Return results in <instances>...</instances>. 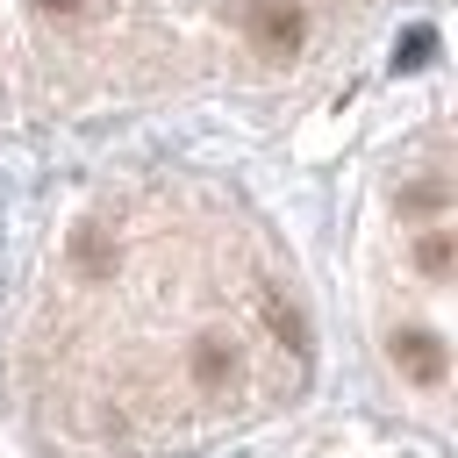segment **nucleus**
Listing matches in <instances>:
<instances>
[{"label": "nucleus", "mask_w": 458, "mask_h": 458, "mask_svg": "<svg viewBox=\"0 0 458 458\" xmlns=\"http://www.w3.org/2000/svg\"><path fill=\"white\" fill-rule=\"evenodd\" d=\"M243 36H250L258 57H293L301 36H308V14H301L293 0H258V7L243 14Z\"/></svg>", "instance_id": "f257e3e1"}, {"label": "nucleus", "mask_w": 458, "mask_h": 458, "mask_svg": "<svg viewBox=\"0 0 458 458\" xmlns=\"http://www.w3.org/2000/svg\"><path fill=\"white\" fill-rule=\"evenodd\" d=\"M236 344L229 336H193V351H186V379H193V394H229L236 386Z\"/></svg>", "instance_id": "f03ea898"}, {"label": "nucleus", "mask_w": 458, "mask_h": 458, "mask_svg": "<svg viewBox=\"0 0 458 458\" xmlns=\"http://www.w3.org/2000/svg\"><path fill=\"white\" fill-rule=\"evenodd\" d=\"M394 365H401L415 386H444V372H451V358H444V344H437L429 329H401V336H394Z\"/></svg>", "instance_id": "7ed1b4c3"}, {"label": "nucleus", "mask_w": 458, "mask_h": 458, "mask_svg": "<svg viewBox=\"0 0 458 458\" xmlns=\"http://www.w3.org/2000/svg\"><path fill=\"white\" fill-rule=\"evenodd\" d=\"M258 315H265V329H272L286 351H308V315H301L279 286H265V293H258Z\"/></svg>", "instance_id": "20e7f679"}, {"label": "nucleus", "mask_w": 458, "mask_h": 458, "mask_svg": "<svg viewBox=\"0 0 458 458\" xmlns=\"http://www.w3.org/2000/svg\"><path fill=\"white\" fill-rule=\"evenodd\" d=\"M451 265H458L451 229H422V236H415V272H422V279H451Z\"/></svg>", "instance_id": "39448f33"}, {"label": "nucleus", "mask_w": 458, "mask_h": 458, "mask_svg": "<svg viewBox=\"0 0 458 458\" xmlns=\"http://www.w3.org/2000/svg\"><path fill=\"white\" fill-rule=\"evenodd\" d=\"M429 50H437V29H408V36H401V50H394V64H401V72H415V64H429Z\"/></svg>", "instance_id": "423d86ee"}, {"label": "nucleus", "mask_w": 458, "mask_h": 458, "mask_svg": "<svg viewBox=\"0 0 458 458\" xmlns=\"http://www.w3.org/2000/svg\"><path fill=\"white\" fill-rule=\"evenodd\" d=\"M408 208H444V179H422V186L408 193Z\"/></svg>", "instance_id": "0eeeda50"}, {"label": "nucleus", "mask_w": 458, "mask_h": 458, "mask_svg": "<svg viewBox=\"0 0 458 458\" xmlns=\"http://www.w3.org/2000/svg\"><path fill=\"white\" fill-rule=\"evenodd\" d=\"M29 7H36V14H79L86 0H29Z\"/></svg>", "instance_id": "6e6552de"}]
</instances>
